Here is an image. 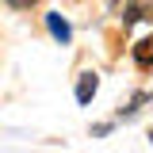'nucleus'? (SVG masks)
<instances>
[{
  "label": "nucleus",
  "mask_w": 153,
  "mask_h": 153,
  "mask_svg": "<svg viewBox=\"0 0 153 153\" xmlns=\"http://www.w3.org/2000/svg\"><path fill=\"white\" fill-rule=\"evenodd\" d=\"M8 4H12V8H31L35 0H8Z\"/></svg>",
  "instance_id": "20e7f679"
},
{
  "label": "nucleus",
  "mask_w": 153,
  "mask_h": 153,
  "mask_svg": "<svg viewBox=\"0 0 153 153\" xmlns=\"http://www.w3.org/2000/svg\"><path fill=\"white\" fill-rule=\"evenodd\" d=\"M134 61H138L142 69H153V35H149V38H142V42L134 46Z\"/></svg>",
  "instance_id": "7ed1b4c3"
},
{
  "label": "nucleus",
  "mask_w": 153,
  "mask_h": 153,
  "mask_svg": "<svg viewBox=\"0 0 153 153\" xmlns=\"http://www.w3.org/2000/svg\"><path fill=\"white\" fill-rule=\"evenodd\" d=\"M46 31H50V35H54L57 42H61V46H65V42L73 38V27H69L65 19L57 16V12H50V16H46Z\"/></svg>",
  "instance_id": "f257e3e1"
},
{
  "label": "nucleus",
  "mask_w": 153,
  "mask_h": 153,
  "mask_svg": "<svg viewBox=\"0 0 153 153\" xmlns=\"http://www.w3.org/2000/svg\"><path fill=\"white\" fill-rule=\"evenodd\" d=\"M96 88H100L96 73H80V80H76V103H92Z\"/></svg>",
  "instance_id": "f03ea898"
}]
</instances>
